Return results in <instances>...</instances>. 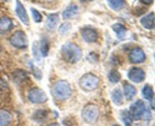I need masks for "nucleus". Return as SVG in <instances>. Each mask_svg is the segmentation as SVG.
Instances as JSON below:
<instances>
[{
	"label": "nucleus",
	"mask_w": 155,
	"mask_h": 126,
	"mask_svg": "<svg viewBox=\"0 0 155 126\" xmlns=\"http://www.w3.org/2000/svg\"><path fill=\"white\" fill-rule=\"evenodd\" d=\"M28 99L33 103H43L48 100L46 94L39 88H33L28 93Z\"/></svg>",
	"instance_id": "obj_7"
},
{
	"label": "nucleus",
	"mask_w": 155,
	"mask_h": 126,
	"mask_svg": "<svg viewBox=\"0 0 155 126\" xmlns=\"http://www.w3.org/2000/svg\"><path fill=\"white\" fill-rule=\"evenodd\" d=\"M124 96L127 100H132L136 94V89L133 85L126 83L124 86Z\"/></svg>",
	"instance_id": "obj_17"
},
{
	"label": "nucleus",
	"mask_w": 155,
	"mask_h": 126,
	"mask_svg": "<svg viewBox=\"0 0 155 126\" xmlns=\"http://www.w3.org/2000/svg\"><path fill=\"white\" fill-rule=\"evenodd\" d=\"M71 28V26L70 25L69 23H64L61 25L60 28H59V32H60L61 34H64V33H68Z\"/></svg>",
	"instance_id": "obj_27"
},
{
	"label": "nucleus",
	"mask_w": 155,
	"mask_h": 126,
	"mask_svg": "<svg viewBox=\"0 0 155 126\" xmlns=\"http://www.w3.org/2000/svg\"><path fill=\"white\" fill-rule=\"evenodd\" d=\"M130 62L134 64L142 63L145 60V54L141 48H135L130 54Z\"/></svg>",
	"instance_id": "obj_10"
},
{
	"label": "nucleus",
	"mask_w": 155,
	"mask_h": 126,
	"mask_svg": "<svg viewBox=\"0 0 155 126\" xmlns=\"http://www.w3.org/2000/svg\"><path fill=\"white\" fill-rule=\"evenodd\" d=\"M81 2H91V1H93V0H80Z\"/></svg>",
	"instance_id": "obj_30"
},
{
	"label": "nucleus",
	"mask_w": 155,
	"mask_h": 126,
	"mask_svg": "<svg viewBox=\"0 0 155 126\" xmlns=\"http://www.w3.org/2000/svg\"><path fill=\"white\" fill-rule=\"evenodd\" d=\"M13 120V116L8 111L0 109V126H8Z\"/></svg>",
	"instance_id": "obj_14"
},
{
	"label": "nucleus",
	"mask_w": 155,
	"mask_h": 126,
	"mask_svg": "<svg viewBox=\"0 0 155 126\" xmlns=\"http://www.w3.org/2000/svg\"><path fill=\"white\" fill-rule=\"evenodd\" d=\"M61 56L68 63H77L82 57L81 49L73 43H67L61 48Z\"/></svg>",
	"instance_id": "obj_1"
},
{
	"label": "nucleus",
	"mask_w": 155,
	"mask_h": 126,
	"mask_svg": "<svg viewBox=\"0 0 155 126\" xmlns=\"http://www.w3.org/2000/svg\"><path fill=\"white\" fill-rule=\"evenodd\" d=\"M48 49H49L48 42L45 39H42L39 46V53H41V56H44V57L46 56L47 55H48Z\"/></svg>",
	"instance_id": "obj_23"
},
{
	"label": "nucleus",
	"mask_w": 155,
	"mask_h": 126,
	"mask_svg": "<svg viewBox=\"0 0 155 126\" xmlns=\"http://www.w3.org/2000/svg\"><path fill=\"white\" fill-rule=\"evenodd\" d=\"M59 21V16L58 14H51L47 18L46 26L49 30H52L57 27Z\"/></svg>",
	"instance_id": "obj_16"
},
{
	"label": "nucleus",
	"mask_w": 155,
	"mask_h": 126,
	"mask_svg": "<svg viewBox=\"0 0 155 126\" xmlns=\"http://www.w3.org/2000/svg\"><path fill=\"white\" fill-rule=\"evenodd\" d=\"M53 95L58 100H66L71 97V88L66 80H58L53 87Z\"/></svg>",
	"instance_id": "obj_2"
},
{
	"label": "nucleus",
	"mask_w": 155,
	"mask_h": 126,
	"mask_svg": "<svg viewBox=\"0 0 155 126\" xmlns=\"http://www.w3.org/2000/svg\"><path fill=\"white\" fill-rule=\"evenodd\" d=\"M79 8L77 5L71 4L64 11L63 14H62V17L64 19H69L72 17L75 16L77 13H78Z\"/></svg>",
	"instance_id": "obj_15"
},
{
	"label": "nucleus",
	"mask_w": 155,
	"mask_h": 126,
	"mask_svg": "<svg viewBox=\"0 0 155 126\" xmlns=\"http://www.w3.org/2000/svg\"><path fill=\"white\" fill-rule=\"evenodd\" d=\"M128 77L131 81L134 83H141L145 80V73L142 68H133L129 71Z\"/></svg>",
	"instance_id": "obj_9"
},
{
	"label": "nucleus",
	"mask_w": 155,
	"mask_h": 126,
	"mask_svg": "<svg viewBox=\"0 0 155 126\" xmlns=\"http://www.w3.org/2000/svg\"><path fill=\"white\" fill-rule=\"evenodd\" d=\"M81 35L83 39L87 43H94L98 39V34L97 31L92 28H83L81 30Z\"/></svg>",
	"instance_id": "obj_11"
},
{
	"label": "nucleus",
	"mask_w": 155,
	"mask_h": 126,
	"mask_svg": "<svg viewBox=\"0 0 155 126\" xmlns=\"http://www.w3.org/2000/svg\"><path fill=\"white\" fill-rule=\"evenodd\" d=\"M146 111L145 104L142 100H138L130 106V115L134 119L139 120L143 117Z\"/></svg>",
	"instance_id": "obj_6"
},
{
	"label": "nucleus",
	"mask_w": 155,
	"mask_h": 126,
	"mask_svg": "<svg viewBox=\"0 0 155 126\" xmlns=\"http://www.w3.org/2000/svg\"><path fill=\"white\" fill-rule=\"evenodd\" d=\"M99 109L98 106L95 104H88L82 111V118L89 124H93L98 120L99 117Z\"/></svg>",
	"instance_id": "obj_4"
},
{
	"label": "nucleus",
	"mask_w": 155,
	"mask_h": 126,
	"mask_svg": "<svg viewBox=\"0 0 155 126\" xmlns=\"http://www.w3.org/2000/svg\"><path fill=\"white\" fill-rule=\"evenodd\" d=\"M122 119L126 126H132V117L127 111L122 113Z\"/></svg>",
	"instance_id": "obj_25"
},
{
	"label": "nucleus",
	"mask_w": 155,
	"mask_h": 126,
	"mask_svg": "<svg viewBox=\"0 0 155 126\" xmlns=\"http://www.w3.org/2000/svg\"><path fill=\"white\" fill-rule=\"evenodd\" d=\"M4 1H5V2H10L11 0H4Z\"/></svg>",
	"instance_id": "obj_31"
},
{
	"label": "nucleus",
	"mask_w": 155,
	"mask_h": 126,
	"mask_svg": "<svg viewBox=\"0 0 155 126\" xmlns=\"http://www.w3.org/2000/svg\"><path fill=\"white\" fill-rule=\"evenodd\" d=\"M112 29L116 33L117 36L119 39H124L126 35V33H127V29L122 24H119V23L114 24L112 26Z\"/></svg>",
	"instance_id": "obj_18"
},
{
	"label": "nucleus",
	"mask_w": 155,
	"mask_h": 126,
	"mask_svg": "<svg viewBox=\"0 0 155 126\" xmlns=\"http://www.w3.org/2000/svg\"><path fill=\"white\" fill-rule=\"evenodd\" d=\"M141 24L145 28L152 30L154 28V13L151 12L141 19Z\"/></svg>",
	"instance_id": "obj_13"
},
{
	"label": "nucleus",
	"mask_w": 155,
	"mask_h": 126,
	"mask_svg": "<svg viewBox=\"0 0 155 126\" xmlns=\"http://www.w3.org/2000/svg\"><path fill=\"white\" fill-rule=\"evenodd\" d=\"M48 126H60L58 124H57V123H51V124H48Z\"/></svg>",
	"instance_id": "obj_29"
},
{
	"label": "nucleus",
	"mask_w": 155,
	"mask_h": 126,
	"mask_svg": "<svg viewBox=\"0 0 155 126\" xmlns=\"http://www.w3.org/2000/svg\"><path fill=\"white\" fill-rule=\"evenodd\" d=\"M31 13H32V15H33V21H35V22L36 23H39L41 22V21H42V15H41L40 13H39V12H38L36 9H33V8H32L31 9Z\"/></svg>",
	"instance_id": "obj_26"
},
{
	"label": "nucleus",
	"mask_w": 155,
	"mask_h": 126,
	"mask_svg": "<svg viewBox=\"0 0 155 126\" xmlns=\"http://www.w3.org/2000/svg\"><path fill=\"white\" fill-rule=\"evenodd\" d=\"M121 78V75L117 70H112L108 75V79L111 83H117Z\"/></svg>",
	"instance_id": "obj_24"
},
{
	"label": "nucleus",
	"mask_w": 155,
	"mask_h": 126,
	"mask_svg": "<svg viewBox=\"0 0 155 126\" xmlns=\"http://www.w3.org/2000/svg\"><path fill=\"white\" fill-rule=\"evenodd\" d=\"M108 5L111 9L114 11H120L126 6L124 0H107Z\"/></svg>",
	"instance_id": "obj_19"
},
{
	"label": "nucleus",
	"mask_w": 155,
	"mask_h": 126,
	"mask_svg": "<svg viewBox=\"0 0 155 126\" xmlns=\"http://www.w3.org/2000/svg\"><path fill=\"white\" fill-rule=\"evenodd\" d=\"M100 80L96 75L91 73L84 74L79 81L80 88L84 91H93L99 86Z\"/></svg>",
	"instance_id": "obj_3"
},
{
	"label": "nucleus",
	"mask_w": 155,
	"mask_h": 126,
	"mask_svg": "<svg viewBox=\"0 0 155 126\" xmlns=\"http://www.w3.org/2000/svg\"><path fill=\"white\" fill-rule=\"evenodd\" d=\"M141 2L143 3L144 5H150L153 3L154 0H140Z\"/></svg>",
	"instance_id": "obj_28"
},
{
	"label": "nucleus",
	"mask_w": 155,
	"mask_h": 126,
	"mask_svg": "<svg viewBox=\"0 0 155 126\" xmlns=\"http://www.w3.org/2000/svg\"><path fill=\"white\" fill-rule=\"evenodd\" d=\"M45 1H47V2H49V1H51V0H45Z\"/></svg>",
	"instance_id": "obj_32"
},
{
	"label": "nucleus",
	"mask_w": 155,
	"mask_h": 126,
	"mask_svg": "<svg viewBox=\"0 0 155 126\" xmlns=\"http://www.w3.org/2000/svg\"><path fill=\"white\" fill-rule=\"evenodd\" d=\"M10 43L13 46L18 49H25L28 46V38L21 30L15 32L10 37Z\"/></svg>",
	"instance_id": "obj_5"
},
{
	"label": "nucleus",
	"mask_w": 155,
	"mask_h": 126,
	"mask_svg": "<svg viewBox=\"0 0 155 126\" xmlns=\"http://www.w3.org/2000/svg\"><path fill=\"white\" fill-rule=\"evenodd\" d=\"M142 95L148 100H152V99L154 98V91L149 84L145 85L142 89Z\"/></svg>",
	"instance_id": "obj_22"
},
{
	"label": "nucleus",
	"mask_w": 155,
	"mask_h": 126,
	"mask_svg": "<svg viewBox=\"0 0 155 126\" xmlns=\"http://www.w3.org/2000/svg\"><path fill=\"white\" fill-rule=\"evenodd\" d=\"M27 77V74L26 71H22V70H18L15 71L13 74V80L15 83H21V82L24 81Z\"/></svg>",
	"instance_id": "obj_21"
},
{
	"label": "nucleus",
	"mask_w": 155,
	"mask_h": 126,
	"mask_svg": "<svg viewBox=\"0 0 155 126\" xmlns=\"http://www.w3.org/2000/svg\"><path fill=\"white\" fill-rule=\"evenodd\" d=\"M13 28V22L8 17L0 18V33H5Z\"/></svg>",
	"instance_id": "obj_12"
},
{
	"label": "nucleus",
	"mask_w": 155,
	"mask_h": 126,
	"mask_svg": "<svg viewBox=\"0 0 155 126\" xmlns=\"http://www.w3.org/2000/svg\"><path fill=\"white\" fill-rule=\"evenodd\" d=\"M15 13L23 24H24L25 25H28V15H27V11H26L24 5L20 2V0H16V2H15Z\"/></svg>",
	"instance_id": "obj_8"
},
{
	"label": "nucleus",
	"mask_w": 155,
	"mask_h": 126,
	"mask_svg": "<svg viewBox=\"0 0 155 126\" xmlns=\"http://www.w3.org/2000/svg\"><path fill=\"white\" fill-rule=\"evenodd\" d=\"M111 100L117 106H120L123 103V94L119 88H116L111 94Z\"/></svg>",
	"instance_id": "obj_20"
}]
</instances>
